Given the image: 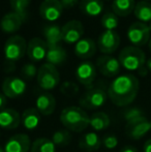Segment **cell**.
Here are the masks:
<instances>
[{
  "label": "cell",
  "mask_w": 151,
  "mask_h": 152,
  "mask_svg": "<svg viewBox=\"0 0 151 152\" xmlns=\"http://www.w3.org/2000/svg\"><path fill=\"white\" fill-rule=\"evenodd\" d=\"M140 82L131 74L116 77L108 87V97L117 107H127L137 98Z\"/></svg>",
  "instance_id": "1"
},
{
  "label": "cell",
  "mask_w": 151,
  "mask_h": 152,
  "mask_svg": "<svg viewBox=\"0 0 151 152\" xmlns=\"http://www.w3.org/2000/svg\"><path fill=\"white\" fill-rule=\"evenodd\" d=\"M146 67H147L148 72H151V57H150L149 59H148L147 62H146Z\"/></svg>",
  "instance_id": "41"
},
{
  "label": "cell",
  "mask_w": 151,
  "mask_h": 152,
  "mask_svg": "<svg viewBox=\"0 0 151 152\" xmlns=\"http://www.w3.org/2000/svg\"><path fill=\"white\" fill-rule=\"evenodd\" d=\"M101 23L105 30H115L118 27V17L113 12H108L101 17Z\"/></svg>",
  "instance_id": "32"
},
{
  "label": "cell",
  "mask_w": 151,
  "mask_h": 152,
  "mask_svg": "<svg viewBox=\"0 0 151 152\" xmlns=\"http://www.w3.org/2000/svg\"><path fill=\"white\" fill-rule=\"evenodd\" d=\"M143 151L144 152H151V139L147 140L145 143H144Z\"/></svg>",
  "instance_id": "39"
},
{
  "label": "cell",
  "mask_w": 151,
  "mask_h": 152,
  "mask_svg": "<svg viewBox=\"0 0 151 152\" xmlns=\"http://www.w3.org/2000/svg\"><path fill=\"white\" fill-rule=\"evenodd\" d=\"M123 119L125 122H131L133 121L138 118H141V117L145 116V113L142 110L141 108H138V107H131V108H127L123 111L122 113Z\"/></svg>",
  "instance_id": "33"
},
{
  "label": "cell",
  "mask_w": 151,
  "mask_h": 152,
  "mask_svg": "<svg viewBox=\"0 0 151 152\" xmlns=\"http://www.w3.org/2000/svg\"><path fill=\"white\" fill-rule=\"evenodd\" d=\"M23 22H25L18 14L10 12L5 14L0 21V28L4 33H15L21 28Z\"/></svg>",
  "instance_id": "19"
},
{
  "label": "cell",
  "mask_w": 151,
  "mask_h": 152,
  "mask_svg": "<svg viewBox=\"0 0 151 152\" xmlns=\"http://www.w3.org/2000/svg\"><path fill=\"white\" fill-rule=\"evenodd\" d=\"M60 122L67 130L82 132L89 126L90 116L81 107L71 106L61 111Z\"/></svg>",
  "instance_id": "2"
},
{
  "label": "cell",
  "mask_w": 151,
  "mask_h": 152,
  "mask_svg": "<svg viewBox=\"0 0 151 152\" xmlns=\"http://www.w3.org/2000/svg\"><path fill=\"white\" fill-rule=\"evenodd\" d=\"M119 152H138V150L133 146H125V147H123Z\"/></svg>",
  "instance_id": "40"
},
{
  "label": "cell",
  "mask_w": 151,
  "mask_h": 152,
  "mask_svg": "<svg viewBox=\"0 0 151 152\" xmlns=\"http://www.w3.org/2000/svg\"><path fill=\"white\" fill-rule=\"evenodd\" d=\"M148 26H149V29H150V31H151V22L149 23V24H148Z\"/></svg>",
  "instance_id": "44"
},
{
  "label": "cell",
  "mask_w": 151,
  "mask_h": 152,
  "mask_svg": "<svg viewBox=\"0 0 151 152\" xmlns=\"http://www.w3.org/2000/svg\"><path fill=\"white\" fill-rule=\"evenodd\" d=\"M63 7L60 0H44L39 5V16L47 22H55L61 17Z\"/></svg>",
  "instance_id": "12"
},
{
  "label": "cell",
  "mask_w": 151,
  "mask_h": 152,
  "mask_svg": "<svg viewBox=\"0 0 151 152\" xmlns=\"http://www.w3.org/2000/svg\"><path fill=\"white\" fill-rule=\"evenodd\" d=\"M150 132L151 120H149L146 116L127 122L125 125V132H126L127 137L133 140H140Z\"/></svg>",
  "instance_id": "8"
},
{
  "label": "cell",
  "mask_w": 151,
  "mask_h": 152,
  "mask_svg": "<svg viewBox=\"0 0 151 152\" xmlns=\"http://www.w3.org/2000/svg\"><path fill=\"white\" fill-rule=\"evenodd\" d=\"M135 6V0H114L112 10L117 17H127L133 12Z\"/></svg>",
  "instance_id": "26"
},
{
  "label": "cell",
  "mask_w": 151,
  "mask_h": 152,
  "mask_svg": "<svg viewBox=\"0 0 151 152\" xmlns=\"http://www.w3.org/2000/svg\"><path fill=\"white\" fill-rule=\"evenodd\" d=\"M63 8H71L78 4L79 0H60Z\"/></svg>",
  "instance_id": "37"
},
{
  "label": "cell",
  "mask_w": 151,
  "mask_h": 152,
  "mask_svg": "<svg viewBox=\"0 0 151 152\" xmlns=\"http://www.w3.org/2000/svg\"><path fill=\"white\" fill-rule=\"evenodd\" d=\"M80 10L88 17H97L104 10L103 0H82L80 3Z\"/></svg>",
  "instance_id": "24"
},
{
  "label": "cell",
  "mask_w": 151,
  "mask_h": 152,
  "mask_svg": "<svg viewBox=\"0 0 151 152\" xmlns=\"http://www.w3.org/2000/svg\"><path fill=\"white\" fill-rule=\"evenodd\" d=\"M107 1H109V0H107Z\"/></svg>",
  "instance_id": "46"
},
{
  "label": "cell",
  "mask_w": 151,
  "mask_h": 152,
  "mask_svg": "<svg viewBox=\"0 0 151 152\" xmlns=\"http://www.w3.org/2000/svg\"><path fill=\"white\" fill-rule=\"evenodd\" d=\"M118 60L123 68L129 72H139L146 64V55L142 49L135 46L125 47L119 53Z\"/></svg>",
  "instance_id": "3"
},
{
  "label": "cell",
  "mask_w": 151,
  "mask_h": 152,
  "mask_svg": "<svg viewBox=\"0 0 151 152\" xmlns=\"http://www.w3.org/2000/svg\"><path fill=\"white\" fill-rule=\"evenodd\" d=\"M76 78L84 86H90L96 78V66L90 61H84L76 68Z\"/></svg>",
  "instance_id": "14"
},
{
  "label": "cell",
  "mask_w": 151,
  "mask_h": 152,
  "mask_svg": "<svg viewBox=\"0 0 151 152\" xmlns=\"http://www.w3.org/2000/svg\"><path fill=\"white\" fill-rule=\"evenodd\" d=\"M42 34H44V42H47L48 48L58 46L62 42V32L58 25H47L42 30Z\"/></svg>",
  "instance_id": "22"
},
{
  "label": "cell",
  "mask_w": 151,
  "mask_h": 152,
  "mask_svg": "<svg viewBox=\"0 0 151 152\" xmlns=\"http://www.w3.org/2000/svg\"><path fill=\"white\" fill-rule=\"evenodd\" d=\"M62 40L66 44H77L84 34V26L78 20L69 21L61 28Z\"/></svg>",
  "instance_id": "13"
},
{
  "label": "cell",
  "mask_w": 151,
  "mask_h": 152,
  "mask_svg": "<svg viewBox=\"0 0 151 152\" xmlns=\"http://www.w3.org/2000/svg\"><path fill=\"white\" fill-rule=\"evenodd\" d=\"M96 52V44L91 38H82L75 46V54L81 59H89Z\"/></svg>",
  "instance_id": "20"
},
{
  "label": "cell",
  "mask_w": 151,
  "mask_h": 152,
  "mask_svg": "<svg viewBox=\"0 0 151 152\" xmlns=\"http://www.w3.org/2000/svg\"><path fill=\"white\" fill-rule=\"evenodd\" d=\"M36 80L40 88L46 91H50L55 89L59 85L60 74L56 66L47 62L38 68Z\"/></svg>",
  "instance_id": "5"
},
{
  "label": "cell",
  "mask_w": 151,
  "mask_h": 152,
  "mask_svg": "<svg viewBox=\"0 0 151 152\" xmlns=\"http://www.w3.org/2000/svg\"><path fill=\"white\" fill-rule=\"evenodd\" d=\"M27 85L19 77H7L2 83V93L8 98H18L25 93Z\"/></svg>",
  "instance_id": "10"
},
{
  "label": "cell",
  "mask_w": 151,
  "mask_h": 152,
  "mask_svg": "<svg viewBox=\"0 0 151 152\" xmlns=\"http://www.w3.org/2000/svg\"><path fill=\"white\" fill-rule=\"evenodd\" d=\"M51 140L53 141L55 146L64 147L69 144V142L71 140V134L69 132V130H67L66 128L65 129H59L53 134Z\"/></svg>",
  "instance_id": "31"
},
{
  "label": "cell",
  "mask_w": 151,
  "mask_h": 152,
  "mask_svg": "<svg viewBox=\"0 0 151 152\" xmlns=\"http://www.w3.org/2000/svg\"><path fill=\"white\" fill-rule=\"evenodd\" d=\"M135 17L142 23H150L151 22V3L149 1L138 2L133 10Z\"/></svg>",
  "instance_id": "28"
},
{
  "label": "cell",
  "mask_w": 151,
  "mask_h": 152,
  "mask_svg": "<svg viewBox=\"0 0 151 152\" xmlns=\"http://www.w3.org/2000/svg\"><path fill=\"white\" fill-rule=\"evenodd\" d=\"M110 124H111V119L109 115L105 112H95L90 116L89 125L94 130H97V132L105 130L109 127Z\"/></svg>",
  "instance_id": "27"
},
{
  "label": "cell",
  "mask_w": 151,
  "mask_h": 152,
  "mask_svg": "<svg viewBox=\"0 0 151 152\" xmlns=\"http://www.w3.org/2000/svg\"><path fill=\"white\" fill-rule=\"evenodd\" d=\"M108 93L99 87L88 89L79 99V104L84 110H96L106 104Z\"/></svg>",
  "instance_id": "6"
},
{
  "label": "cell",
  "mask_w": 151,
  "mask_h": 152,
  "mask_svg": "<svg viewBox=\"0 0 151 152\" xmlns=\"http://www.w3.org/2000/svg\"><path fill=\"white\" fill-rule=\"evenodd\" d=\"M101 146V141L95 132H87L79 140V148L85 152H94Z\"/></svg>",
  "instance_id": "21"
},
{
  "label": "cell",
  "mask_w": 151,
  "mask_h": 152,
  "mask_svg": "<svg viewBox=\"0 0 151 152\" xmlns=\"http://www.w3.org/2000/svg\"><path fill=\"white\" fill-rule=\"evenodd\" d=\"M60 91L62 92L63 94H65V95L71 96V95H75V94L78 93L79 87H78V85L73 82H64L62 85H61Z\"/></svg>",
  "instance_id": "35"
},
{
  "label": "cell",
  "mask_w": 151,
  "mask_h": 152,
  "mask_svg": "<svg viewBox=\"0 0 151 152\" xmlns=\"http://www.w3.org/2000/svg\"><path fill=\"white\" fill-rule=\"evenodd\" d=\"M56 146L48 138H38L31 144L30 152H55Z\"/></svg>",
  "instance_id": "29"
},
{
  "label": "cell",
  "mask_w": 151,
  "mask_h": 152,
  "mask_svg": "<svg viewBox=\"0 0 151 152\" xmlns=\"http://www.w3.org/2000/svg\"><path fill=\"white\" fill-rule=\"evenodd\" d=\"M48 52V46L44 39L39 37H33L27 44V56L33 62L42 61L46 58Z\"/></svg>",
  "instance_id": "15"
},
{
  "label": "cell",
  "mask_w": 151,
  "mask_h": 152,
  "mask_svg": "<svg viewBox=\"0 0 151 152\" xmlns=\"http://www.w3.org/2000/svg\"><path fill=\"white\" fill-rule=\"evenodd\" d=\"M120 45V36L115 30H105L97 39L98 50L104 55H111L116 52Z\"/></svg>",
  "instance_id": "9"
},
{
  "label": "cell",
  "mask_w": 151,
  "mask_h": 152,
  "mask_svg": "<svg viewBox=\"0 0 151 152\" xmlns=\"http://www.w3.org/2000/svg\"><path fill=\"white\" fill-rule=\"evenodd\" d=\"M96 69L107 78H114L120 72V62L110 55H101L96 59Z\"/></svg>",
  "instance_id": "11"
},
{
  "label": "cell",
  "mask_w": 151,
  "mask_h": 152,
  "mask_svg": "<svg viewBox=\"0 0 151 152\" xmlns=\"http://www.w3.org/2000/svg\"><path fill=\"white\" fill-rule=\"evenodd\" d=\"M27 44L23 36L12 35L4 44V57L8 63H14L24 57L27 53Z\"/></svg>",
  "instance_id": "4"
},
{
  "label": "cell",
  "mask_w": 151,
  "mask_h": 152,
  "mask_svg": "<svg viewBox=\"0 0 151 152\" xmlns=\"http://www.w3.org/2000/svg\"><path fill=\"white\" fill-rule=\"evenodd\" d=\"M66 51L64 50L62 46L58 45L55 47H50L48 48V52H47L46 59L48 63L53 64V65H60L63 62L66 60Z\"/></svg>",
  "instance_id": "25"
},
{
  "label": "cell",
  "mask_w": 151,
  "mask_h": 152,
  "mask_svg": "<svg viewBox=\"0 0 151 152\" xmlns=\"http://www.w3.org/2000/svg\"><path fill=\"white\" fill-rule=\"evenodd\" d=\"M148 48H149V51L151 52V38H150L149 42H148Z\"/></svg>",
  "instance_id": "42"
},
{
  "label": "cell",
  "mask_w": 151,
  "mask_h": 152,
  "mask_svg": "<svg viewBox=\"0 0 151 152\" xmlns=\"http://www.w3.org/2000/svg\"><path fill=\"white\" fill-rule=\"evenodd\" d=\"M37 72L38 69L36 68V66L33 63H26L24 66L22 67V70H21V74L27 80H31L34 77L37 76Z\"/></svg>",
  "instance_id": "34"
},
{
  "label": "cell",
  "mask_w": 151,
  "mask_h": 152,
  "mask_svg": "<svg viewBox=\"0 0 151 152\" xmlns=\"http://www.w3.org/2000/svg\"><path fill=\"white\" fill-rule=\"evenodd\" d=\"M32 0H9L12 12L18 14L23 20H26L28 15V7Z\"/></svg>",
  "instance_id": "30"
},
{
  "label": "cell",
  "mask_w": 151,
  "mask_h": 152,
  "mask_svg": "<svg viewBox=\"0 0 151 152\" xmlns=\"http://www.w3.org/2000/svg\"><path fill=\"white\" fill-rule=\"evenodd\" d=\"M31 148V141L27 134H17L10 137L4 146L5 152H29Z\"/></svg>",
  "instance_id": "16"
},
{
  "label": "cell",
  "mask_w": 151,
  "mask_h": 152,
  "mask_svg": "<svg viewBox=\"0 0 151 152\" xmlns=\"http://www.w3.org/2000/svg\"><path fill=\"white\" fill-rule=\"evenodd\" d=\"M101 144L107 149H114L118 145V138L116 136H114V134H108V136L104 137Z\"/></svg>",
  "instance_id": "36"
},
{
  "label": "cell",
  "mask_w": 151,
  "mask_h": 152,
  "mask_svg": "<svg viewBox=\"0 0 151 152\" xmlns=\"http://www.w3.org/2000/svg\"><path fill=\"white\" fill-rule=\"evenodd\" d=\"M35 109L39 112L40 115L44 116L52 115L56 109V99L49 92H42L36 97Z\"/></svg>",
  "instance_id": "17"
},
{
  "label": "cell",
  "mask_w": 151,
  "mask_h": 152,
  "mask_svg": "<svg viewBox=\"0 0 151 152\" xmlns=\"http://www.w3.org/2000/svg\"><path fill=\"white\" fill-rule=\"evenodd\" d=\"M0 152H5L4 151V148H1V147H0Z\"/></svg>",
  "instance_id": "43"
},
{
  "label": "cell",
  "mask_w": 151,
  "mask_h": 152,
  "mask_svg": "<svg viewBox=\"0 0 151 152\" xmlns=\"http://www.w3.org/2000/svg\"><path fill=\"white\" fill-rule=\"evenodd\" d=\"M6 106V96L3 93H0V111L5 109Z\"/></svg>",
  "instance_id": "38"
},
{
  "label": "cell",
  "mask_w": 151,
  "mask_h": 152,
  "mask_svg": "<svg viewBox=\"0 0 151 152\" xmlns=\"http://www.w3.org/2000/svg\"><path fill=\"white\" fill-rule=\"evenodd\" d=\"M144 1H150V0H144Z\"/></svg>",
  "instance_id": "45"
},
{
  "label": "cell",
  "mask_w": 151,
  "mask_h": 152,
  "mask_svg": "<svg viewBox=\"0 0 151 152\" xmlns=\"http://www.w3.org/2000/svg\"><path fill=\"white\" fill-rule=\"evenodd\" d=\"M40 114L35 108H29L21 115V123L26 129H35L40 123Z\"/></svg>",
  "instance_id": "23"
},
{
  "label": "cell",
  "mask_w": 151,
  "mask_h": 152,
  "mask_svg": "<svg viewBox=\"0 0 151 152\" xmlns=\"http://www.w3.org/2000/svg\"><path fill=\"white\" fill-rule=\"evenodd\" d=\"M21 124V116L14 109H3L0 111V127L4 129H16Z\"/></svg>",
  "instance_id": "18"
},
{
  "label": "cell",
  "mask_w": 151,
  "mask_h": 152,
  "mask_svg": "<svg viewBox=\"0 0 151 152\" xmlns=\"http://www.w3.org/2000/svg\"><path fill=\"white\" fill-rule=\"evenodd\" d=\"M151 31L146 23L133 22L127 29V38L135 47H143L150 40Z\"/></svg>",
  "instance_id": "7"
}]
</instances>
